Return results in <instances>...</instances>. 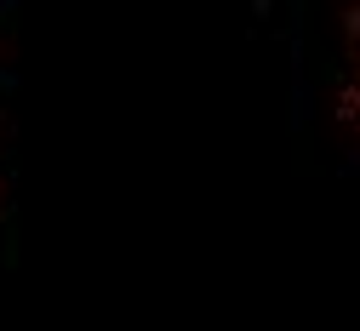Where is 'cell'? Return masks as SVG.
Segmentation results:
<instances>
[{"mask_svg":"<svg viewBox=\"0 0 360 331\" xmlns=\"http://www.w3.org/2000/svg\"><path fill=\"white\" fill-rule=\"evenodd\" d=\"M0 40H6V0H0Z\"/></svg>","mask_w":360,"mask_h":331,"instance_id":"obj_1","label":"cell"}]
</instances>
